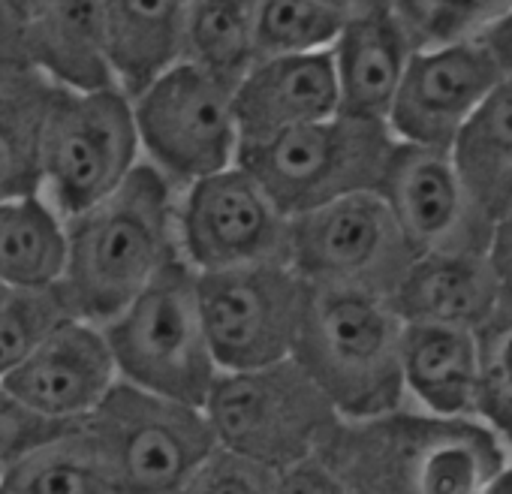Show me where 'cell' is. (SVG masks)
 I'll return each mask as SVG.
<instances>
[{
	"label": "cell",
	"instance_id": "obj_1",
	"mask_svg": "<svg viewBox=\"0 0 512 494\" xmlns=\"http://www.w3.org/2000/svg\"><path fill=\"white\" fill-rule=\"evenodd\" d=\"M178 196L181 190L142 160L115 193L67 220L61 293L73 317L106 326L181 257Z\"/></svg>",
	"mask_w": 512,
	"mask_h": 494
},
{
	"label": "cell",
	"instance_id": "obj_2",
	"mask_svg": "<svg viewBox=\"0 0 512 494\" xmlns=\"http://www.w3.org/2000/svg\"><path fill=\"white\" fill-rule=\"evenodd\" d=\"M350 494H485L512 449L482 419L401 407L341 422L320 452Z\"/></svg>",
	"mask_w": 512,
	"mask_h": 494
},
{
	"label": "cell",
	"instance_id": "obj_3",
	"mask_svg": "<svg viewBox=\"0 0 512 494\" xmlns=\"http://www.w3.org/2000/svg\"><path fill=\"white\" fill-rule=\"evenodd\" d=\"M404 320L386 296L311 287L296 359L344 422H368L407 407Z\"/></svg>",
	"mask_w": 512,
	"mask_h": 494
},
{
	"label": "cell",
	"instance_id": "obj_4",
	"mask_svg": "<svg viewBox=\"0 0 512 494\" xmlns=\"http://www.w3.org/2000/svg\"><path fill=\"white\" fill-rule=\"evenodd\" d=\"M214 440L284 473L323 452L344 422L296 356L250 371H220L202 404Z\"/></svg>",
	"mask_w": 512,
	"mask_h": 494
},
{
	"label": "cell",
	"instance_id": "obj_5",
	"mask_svg": "<svg viewBox=\"0 0 512 494\" xmlns=\"http://www.w3.org/2000/svg\"><path fill=\"white\" fill-rule=\"evenodd\" d=\"M79 434L118 494H181L217 446L202 407L124 380L79 422Z\"/></svg>",
	"mask_w": 512,
	"mask_h": 494
},
{
	"label": "cell",
	"instance_id": "obj_6",
	"mask_svg": "<svg viewBox=\"0 0 512 494\" xmlns=\"http://www.w3.org/2000/svg\"><path fill=\"white\" fill-rule=\"evenodd\" d=\"M118 377L139 389L202 407L220 368L202 311L199 272L178 257L103 326Z\"/></svg>",
	"mask_w": 512,
	"mask_h": 494
},
{
	"label": "cell",
	"instance_id": "obj_7",
	"mask_svg": "<svg viewBox=\"0 0 512 494\" xmlns=\"http://www.w3.org/2000/svg\"><path fill=\"white\" fill-rule=\"evenodd\" d=\"M398 139L386 121L338 112L241 148L238 163L284 214L299 217L353 193L380 190Z\"/></svg>",
	"mask_w": 512,
	"mask_h": 494
},
{
	"label": "cell",
	"instance_id": "obj_8",
	"mask_svg": "<svg viewBox=\"0 0 512 494\" xmlns=\"http://www.w3.org/2000/svg\"><path fill=\"white\" fill-rule=\"evenodd\" d=\"M142 163L133 97L52 85L40 124L43 193L64 220L115 193Z\"/></svg>",
	"mask_w": 512,
	"mask_h": 494
},
{
	"label": "cell",
	"instance_id": "obj_9",
	"mask_svg": "<svg viewBox=\"0 0 512 494\" xmlns=\"http://www.w3.org/2000/svg\"><path fill=\"white\" fill-rule=\"evenodd\" d=\"M142 160L178 190L223 172L241 157L235 85L178 61L133 97Z\"/></svg>",
	"mask_w": 512,
	"mask_h": 494
},
{
	"label": "cell",
	"instance_id": "obj_10",
	"mask_svg": "<svg viewBox=\"0 0 512 494\" xmlns=\"http://www.w3.org/2000/svg\"><path fill=\"white\" fill-rule=\"evenodd\" d=\"M416 251L380 190H365L293 217L290 266L323 290L392 299Z\"/></svg>",
	"mask_w": 512,
	"mask_h": 494
},
{
	"label": "cell",
	"instance_id": "obj_11",
	"mask_svg": "<svg viewBox=\"0 0 512 494\" xmlns=\"http://www.w3.org/2000/svg\"><path fill=\"white\" fill-rule=\"evenodd\" d=\"M311 284L290 263L199 275L202 326L220 371H250L296 353Z\"/></svg>",
	"mask_w": 512,
	"mask_h": 494
},
{
	"label": "cell",
	"instance_id": "obj_12",
	"mask_svg": "<svg viewBox=\"0 0 512 494\" xmlns=\"http://www.w3.org/2000/svg\"><path fill=\"white\" fill-rule=\"evenodd\" d=\"M178 244L199 275L290 263L293 217L235 163L181 190Z\"/></svg>",
	"mask_w": 512,
	"mask_h": 494
},
{
	"label": "cell",
	"instance_id": "obj_13",
	"mask_svg": "<svg viewBox=\"0 0 512 494\" xmlns=\"http://www.w3.org/2000/svg\"><path fill=\"white\" fill-rule=\"evenodd\" d=\"M380 193L416 257L488 254L494 217L470 193L452 151L398 142Z\"/></svg>",
	"mask_w": 512,
	"mask_h": 494
},
{
	"label": "cell",
	"instance_id": "obj_14",
	"mask_svg": "<svg viewBox=\"0 0 512 494\" xmlns=\"http://www.w3.org/2000/svg\"><path fill=\"white\" fill-rule=\"evenodd\" d=\"M503 79L485 40L416 49L386 124L398 142L452 151Z\"/></svg>",
	"mask_w": 512,
	"mask_h": 494
},
{
	"label": "cell",
	"instance_id": "obj_15",
	"mask_svg": "<svg viewBox=\"0 0 512 494\" xmlns=\"http://www.w3.org/2000/svg\"><path fill=\"white\" fill-rule=\"evenodd\" d=\"M118 380V365L103 326L67 317L46 335L28 362L4 380V386L37 413L79 425L103 404Z\"/></svg>",
	"mask_w": 512,
	"mask_h": 494
},
{
	"label": "cell",
	"instance_id": "obj_16",
	"mask_svg": "<svg viewBox=\"0 0 512 494\" xmlns=\"http://www.w3.org/2000/svg\"><path fill=\"white\" fill-rule=\"evenodd\" d=\"M241 148L341 112L332 52L260 58L235 85Z\"/></svg>",
	"mask_w": 512,
	"mask_h": 494
},
{
	"label": "cell",
	"instance_id": "obj_17",
	"mask_svg": "<svg viewBox=\"0 0 512 494\" xmlns=\"http://www.w3.org/2000/svg\"><path fill=\"white\" fill-rule=\"evenodd\" d=\"M25 55L49 85L73 91L118 88L100 0H34L25 13Z\"/></svg>",
	"mask_w": 512,
	"mask_h": 494
},
{
	"label": "cell",
	"instance_id": "obj_18",
	"mask_svg": "<svg viewBox=\"0 0 512 494\" xmlns=\"http://www.w3.org/2000/svg\"><path fill=\"white\" fill-rule=\"evenodd\" d=\"M416 55V43L392 7H380L347 19L332 61L341 88V112L356 118L389 121L404 73Z\"/></svg>",
	"mask_w": 512,
	"mask_h": 494
},
{
	"label": "cell",
	"instance_id": "obj_19",
	"mask_svg": "<svg viewBox=\"0 0 512 494\" xmlns=\"http://www.w3.org/2000/svg\"><path fill=\"white\" fill-rule=\"evenodd\" d=\"M389 302L404 323L476 332L503 305V293L488 254H422Z\"/></svg>",
	"mask_w": 512,
	"mask_h": 494
},
{
	"label": "cell",
	"instance_id": "obj_20",
	"mask_svg": "<svg viewBox=\"0 0 512 494\" xmlns=\"http://www.w3.org/2000/svg\"><path fill=\"white\" fill-rule=\"evenodd\" d=\"M407 404L443 419H476L479 347L476 332L404 323L401 344Z\"/></svg>",
	"mask_w": 512,
	"mask_h": 494
},
{
	"label": "cell",
	"instance_id": "obj_21",
	"mask_svg": "<svg viewBox=\"0 0 512 494\" xmlns=\"http://www.w3.org/2000/svg\"><path fill=\"white\" fill-rule=\"evenodd\" d=\"M115 82L136 97L184 55L190 0H100Z\"/></svg>",
	"mask_w": 512,
	"mask_h": 494
},
{
	"label": "cell",
	"instance_id": "obj_22",
	"mask_svg": "<svg viewBox=\"0 0 512 494\" xmlns=\"http://www.w3.org/2000/svg\"><path fill=\"white\" fill-rule=\"evenodd\" d=\"M70 257L67 220L46 193L0 199V284L7 290H55Z\"/></svg>",
	"mask_w": 512,
	"mask_h": 494
},
{
	"label": "cell",
	"instance_id": "obj_23",
	"mask_svg": "<svg viewBox=\"0 0 512 494\" xmlns=\"http://www.w3.org/2000/svg\"><path fill=\"white\" fill-rule=\"evenodd\" d=\"M479 205L497 220L512 208V76H506L452 145Z\"/></svg>",
	"mask_w": 512,
	"mask_h": 494
},
{
	"label": "cell",
	"instance_id": "obj_24",
	"mask_svg": "<svg viewBox=\"0 0 512 494\" xmlns=\"http://www.w3.org/2000/svg\"><path fill=\"white\" fill-rule=\"evenodd\" d=\"M256 7L260 0H190L181 61L238 85L260 61Z\"/></svg>",
	"mask_w": 512,
	"mask_h": 494
},
{
	"label": "cell",
	"instance_id": "obj_25",
	"mask_svg": "<svg viewBox=\"0 0 512 494\" xmlns=\"http://www.w3.org/2000/svg\"><path fill=\"white\" fill-rule=\"evenodd\" d=\"M49 94L40 73L0 82V199L43 190L40 124Z\"/></svg>",
	"mask_w": 512,
	"mask_h": 494
},
{
	"label": "cell",
	"instance_id": "obj_26",
	"mask_svg": "<svg viewBox=\"0 0 512 494\" xmlns=\"http://www.w3.org/2000/svg\"><path fill=\"white\" fill-rule=\"evenodd\" d=\"M0 485L7 494H118L85 446L79 425L19 461Z\"/></svg>",
	"mask_w": 512,
	"mask_h": 494
},
{
	"label": "cell",
	"instance_id": "obj_27",
	"mask_svg": "<svg viewBox=\"0 0 512 494\" xmlns=\"http://www.w3.org/2000/svg\"><path fill=\"white\" fill-rule=\"evenodd\" d=\"M347 16L320 0H260L256 7V49L260 58L332 52Z\"/></svg>",
	"mask_w": 512,
	"mask_h": 494
},
{
	"label": "cell",
	"instance_id": "obj_28",
	"mask_svg": "<svg viewBox=\"0 0 512 494\" xmlns=\"http://www.w3.org/2000/svg\"><path fill=\"white\" fill-rule=\"evenodd\" d=\"M416 49L485 40L509 13L512 0H392Z\"/></svg>",
	"mask_w": 512,
	"mask_h": 494
},
{
	"label": "cell",
	"instance_id": "obj_29",
	"mask_svg": "<svg viewBox=\"0 0 512 494\" xmlns=\"http://www.w3.org/2000/svg\"><path fill=\"white\" fill-rule=\"evenodd\" d=\"M479 347V398L482 419L512 449V305L503 302L491 320L476 329Z\"/></svg>",
	"mask_w": 512,
	"mask_h": 494
},
{
	"label": "cell",
	"instance_id": "obj_30",
	"mask_svg": "<svg viewBox=\"0 0 512 494\" xmlns=\"http://www.w3.org/2000/svg\"><path fill=\"white\" fill-rule=\"evenodd\" d=\"M70 314L61 287L55 290H10L0 305V383L61 326Z\"/></svg>",
	"mask_w": 512,
	"mask_h": 494
},
{
	"label": "cell",
	"instance_id": "obj_31",
	"mask_svg": "<svg viewBox=\"0 0 512 494\" xmlns=\"http://www.w3.org/2000/svg\"><path fill=\"white\" fill-rule=\"evenodd\" d=\"M278 479L281 473L269 464L217 443L184 482L181 494H278Z\"/></svg>",
	"mask_w": 512,
	"mask_h": 494
},
{
	"label": "cell",
	"instance_id": "obj_32",
	"mask_svg": "<svg viewBox=\"0 0 512 494\" xmlns=\"http://www.w3.org/2000/svg\"><path fill=\"white\" fill-rule=\"evenodd\" d=\"M76 425L55 422L43 413H37L31 404H25L16 392H10L0 383V479H4L19 461H25L31 452L43 449L46 443L64 437Z\"/></svg>",
	"mask_w": 512,
	"mask_h": 494
},
{
	"label": "cell",
	"instance_id": "obj_33",
	"mask_svg": "<svg viewBox=\"0 0 512 494\" xmlns=\"http://www.w3.org/2000/svg\"><path fill=\"white\" fill-rule=\"evenodd\" d=\"M25 55V13L16 0H0V82L31 76Z\"/></svg>",
	"mask_w": 512,
	"mask_h": 494
},
{
	"label": "cell",
	"instance_id": "obj_34",
	"mask_svg": "<svg viewBox=\"0 0 512 494\" xmlns=\"http://www.w3.org/2000/svg\"><path fill=\"white\" fill-rule=\"evenodd\" d=\"M278 494H350V491L341 482V476L326 464V458L314 455L281 473Z\"/></svg>",
	"mask_w": 512,
	"mask_h": 494
},
{
	"label": "cell",
	"instance_id": "obj_35",
	"mask_svg": "<svg viewBox=\"0 0 512 494\" xmlns=\"http://www.w3.org/2000/svg\"><path fill=\"white\" fill-rule=\"evenodd\" d=\"M488 263L497 275L503 302L512 305V208L494 220L491 244H488Z\"/></svg>",
	"mask_w": 512,
	"mask_h": 494
},
{
	"label": "cell",
	"instance_id": "obj_36",
	"mask_svg": "<svg viewBox=\"0 0 512 494\" xmlns=\"http://www.w3.org/2000/svg\"><path fill=\"white\" fill-rule=\"evenodd\" d=\"M485 46L494 52L500 70H503L506 76H512V13L485 37Z\"/></svg>",
	"mask_w": 512,
	"mask_h": 494
},
{
	"label": "cell",
	"instance_id": "obj_37",
	"mask_svg": "<svg viewBox=\"0 0 512 494\" xmlns=\"http://www.w3.org/2000/svg\"><path fill=\"white\" fill-rule=\"evenodd\" d=\"M320 4L344 13L347 19L353 16H362V13H371V10H380V7H392V0H320Z\"/></svg>",
	"mask_w": 512,
	"mask_h": 494
},
{
	"label": "cell",
	"instance_id": "obj_38",
	"mask_svg": "<svg viewBox=\"0 0 512 494\" xmlns=\"http://www.w3.org/2000/svg\"><path fill=\"white\" fill-rule=\"evenodd\" d=\"M485 494H512V455H509V461L497 470V476L488 482Z\"/></svg>",
	"mask_w": 512,
	"mask_h": 494
},
{
	"label": "cell",
	"instance_id": "obj_39",
	"mask_svg": "<svg viewBox=\"0 0 512 494\" xmlns=\"http://www.w3.org/2000/svg\"><path fill=\"white\" fill-rule=\"evenodd\" d=\"M16 4H19V10H22V13H28V7L34 4V0H16Z\"/></svg>",
	"mask_w": 512,
	"mask_h": 494
},
{
	"label": "cell",
	"instance_id": "obj_40",
	"mask_svg": "<svg viewBox=\"0 0 512 494\" xmlns=\"http://www.w3.org/2000/svg\"><path fill=\"white\" fill-rule=\"evenodd\" d=\"M7 296H10V290H7L4 284H0V305H4V299H7Z\"/></svg>",
	"mask_w": 512,
	"mask_h": 494
},
{
	"label": "cell",
	"instance_id": "obj_41",
	"mask_svg": "<svg viewBox=\"0 0 512 494\" xmlns=\"http://www.w3.org/2000/svg\"><path fill=\"white\" fill-rule=\"evenodd\" d=\"M0 494H7V491H4V485H0Z\"/></svg>",
	"mask_w": 512,
	"mask_h": 494
}]
</instances>
